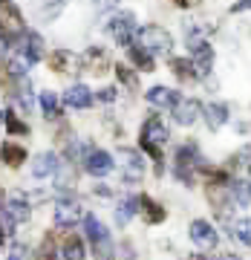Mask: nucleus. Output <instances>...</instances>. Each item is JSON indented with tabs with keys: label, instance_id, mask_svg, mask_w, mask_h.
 <instances>
[{
	"label": "nucleus",
	"instance_id": "7",
	"mask_svg": "<svg viewBox=\"0 0 251 260\" xmlns=\"http://www.w3.org/2000/svg\"><path fill=\"white\" fill-rule=\"evenodd\" d=\"M199 113H202V107H199V102H194V99H179V102L173 104V116H176L179 124H194Z\"/></svg>",
	"mask_w": 251,
	"mask_h": 260
},
{
	"label": "nucleus",
	"instance_id": "31",
	"mask_svg": "<svg viewBox=\"0 0 251 260\" xmlns=\"http://www.w3.org/2000/svg\"><path fill=\"white\" fill-rule=\"evenodd\" d=\"M141 148L148 150L150 156L156 159V162H162V150H159V145H150V142H141Z\"/></svg>",
	"mask_w": 251,
	"mask_h": 260
},
{
	"label": "nucleus",
	"instance_id": "3",
	"mask_svg": "<svg viewBox=\"0 0 251 260\" xmlns=\"http://www.w3.org/2000/svg\"><path fill=\"white\" fill-rule=\"evenodd\" d=\"M110 32H113V38L119 41L121 47H130L133 44V32H136V18H133L130 12L116 15V18L110 20Z\"/></svg>",
	"mask_w": 251,
	"mask_h": 260
},
{
	"label": "nucleus",
	"instance_id": "24",
	"mask_svg": "<svg viewBox=\"0 0 251 260\" xmlns=\"http://www.w3.org/2000/svg\"><path fill=\"white\" fill-rule=\"evenodd\" d=\"M41 107H44V113H47L49 119L61 113V110H58L61 104H58V95H55V93H41Z\"/></svg>",
	"mask_w": 251,
	"mask_h": 260
},
{
	"label": "nucleus",
	"instance_id": "17",
	"mask_svg": "<svg viewBox=\"0 0 251 260\" xmlns=\"http://www.w3.org/2000/svg\"><path fill=\"white\" fill-rule=\"evenodd\" d=\"M139 205L145 208V217H148V223H162V220L167 217V214H165V208H162L159 203H153L150 197H141V200H139Z\"/></svg>",
	"mask_w": 251,
	"mask_h": 260
},
{
	"label": "nucleus",
	"instance_id": "16",
	"mask_svg": "<svg viewBox=\"0 0 251 260\" xmlns=\"http://www.w3.org/2000/svg\"><path fill=\"white\" fill-rule=\"evenodd\" d=\"M23 55L35 64V61H41L44 58V38L35 35V32H29L26 35V49H23Z\"/></svg>",
	"mask_w": 251,
	"mask_h": 260
},
{
	"label": "nucleus",
	"instance_id": "9",
	"mask_svg": "<svg viewBox=\"0 0 251 260\" xmlns=\"http://www.w3.org/2000/svg\"><path fill=\"white\" fill-rule=\"evenodd\" d=\"M64 102H66V107L84 110V107H90V104H93V93H90L84 84H75V87H69V90L64 93Z\"/></svg>",
	"mask_w": 251,
	"mask_h": 260
},
{
	"label": "nucleus",
	"instance_id": "11",
	"mask_svg": "<svg viewBox=\"0 0 251 260\" xmlns=\"http://www.w3.org/2000/svg\"><path fill=\"white\" fill-rule=\"evenodd\" d=\"M148 102L153 107H173L179 102V93L170 90V87H150L148 90Z\"/></svg>",
	"mask_w": 251,
	"mask_h": 260
},
{
	"label": "nucleus",
	"instance_id": "1",
	"mask_svg": "<svg viewBox=\"0 0 251 260\" xmlns=\"http://www.w3.org/2000/svg\"><path fill=\"white\" fill-rule=\"evenodd\" d=\"M136 38H139V47L145 49V52H150V55H167L170 47H173L170 32L162 29V26H145V29L136 32Z\"/></svg>",
	"mask_w": 251,
	"mask_h": 260
},
{
	"label": "nucleus",
	"instance_id": "20",
	"mask_svg": "<svg viewBox=\"0 0 251 260\" xmlns=\"http://www.w3.org/2000/svg\"><path fill=\"white\" fill-rule=\"evenodd\" d=\"M93 254L95 260H116L113 254V243H110V234H104V237H98V240H93Z\"/></svg>",
	"mask_w": 251,
	"mask_h": 260
},
{
	"label": "nucleus",
	"instance_id": "2",
	"mask_svg": "<svg viewBox=\"0 0 251 260\" xmlns=\"http://www.w3.org/2000/svg\"><path fill=\"white\" fill-rule=\"evenodd\" d=\"M191 41V61H194V73L196 75H208L211 73V67H214V49L208 47L205 41L199 38H188Z\"/></svg>",
	"mask_w": 251,
	"mask_h": 260
},
{
	"label": "nucleus",
	"instance_id": "6",
	"mask_svg": "<svg viewBox=\"0 0 251 260\" xmlns=\"http://www.w3.org/2000/svg\"><path fill=\"white\" fill-rule=\"evenodd\" d=\"M170 139V133H167V127L162 124V119H148L145 124H141V142H150V145H165V142Z\"/></svg>",
	"mask_w": 251,
	"mask_h": 260
},
{
	"label": "nucleus",
	"instance_id": "14",
	"mask_svg": "<svg viewBox=\"0 0 251 260\" xmlns=\"http://www.w3.org/2000/svg\"><path fill=\"white\" fill-rule=\"evenodd\" d=\"M205 121H208V127L211 130H220L225 121H228V107L220 104V102L208 104V107H205Z\"/></svg>",
	"mask_w": 251,
	"mask_h": 260
},
{
	"label": "nucleus",
	"instance_id": "18",
	"mask_svg": "<svg viewBox=\"0 0 251 260\" xmlns=\"http://www.w3.org/2000/svg\"><path fill=\"white\" fill-rule=\"evenodd\" d=\"M127 49H130V61L139 67V70H145V73H150V70H153V55H150V52H145L139 44H130Z\"/></svg>",
	"mask_w": 251,
	"mask_h": 260
},
{
	"label": "nucleus",
	"instance_id": "8",
	"mask_svg": "<svg viewBox=\"0 0 251 260\" xmlns=\"http://www.w3.org/2000/svg\"><path fill=\"white\" fill-rule=\"evenodd\" d=\"M58 156L52 153V150H47V153H38L35 156V162H32V174H35L38 179H44V177H52L58 171Z\"/></svg>",
	"mask_w": 251,
	"mask_h": 260
},
{
	"label": "nucleus",
	"instance_id": "10",
	"mask_svg": "<svg viewBox=\"0 0 251 260\" xmlns=\"http://www.w3.org/2000/svg\"><path fill=\"white\" fill-rule=\"evenodd\" d=\"M78 220H81V205L78 203H58L55 205V223L61 225V229L75 225Z\"/></svg>",
	"mask_w": 251,
	"mask_h": 260
},
{
	"label": "nucleus",
	"instance_id": "29",
	"mask_svg": "<svg viewBox=\"0 0 251 260\" xmlns=\"http://www.w3.org/2000/svg\"><path fill=\"white\" fill-rule=\"evenodd\" d=\"M116 75H119V81H124L127 87H136V75H133L127 67H116Z\"/></svg>",
	"mask_w": 251,
	"mask_h": 260
},
{
	"label": "nucleus",
	"instance_id": "34",
	"mask_svg": "<svg viewBox=\"0 0 251 260\" xmlns=\"http://www.w3.org/2000/svg\"><path fill=\"white\" fill-rule=\"evenodd\" d=\"M9 260H23V254H20V251H15V254H12Z\"/></svg>",
	"mask_w": 251,
	"mask_h": 260
},
{
	"label": "nucleus",
	"instance_id": "21",
	"mask_svg": "<svg viewBox=\"0 0 251 260\" xmlns=\"http://www.w3.org/2000/svg\"><path fill=\"white\" fill-rule=\"evenodd\" d=\"M231 197L237 205H251V182H245V179H240V182H234L231 185Z\"/></svg>",
	"mask_w": 251,
	"mask_h": 260
},
{
	"label": "nucleus",
	"instance_id": "27",
	"mask_svg": "<svg viewBox=\"0 0 251 260\" xmlns=\"http://www.w3.org/2000/svg\"><path fill=\"white\" fill-rule=\"evenodd\" d=\"M3 119H6L9 133H15V136H26V133H29V124H23L20 119H15V116H3Z\"/></svg>",
	"mask_w": 251,
	"mask_h": 260
},
{
	"label": "nucleus",
	"instance_id": "22",
	"mask_svg": "<svg viewBox=\"0 0 251 260\" xmlns=\"http://www.w3.org/2000/svg\"><path fill=\"white\" fill-rule=\"evenodd\" d=\"M3 159H6L9 165H20V162H26V148H20L15 142H6V145H3Z\"/></svg>",
	"mask_w": 251,
	"mask_h": 260
},
{
	"label": "nucleus",
	"instance_id": "15",
	"mask_svg": "<svg viewBox=\"0 0 251 260\" xmlns=\"http://www.w3.org/2000/svg\"><path fill=\"white\" fill-rule=\"evenodd\" d=\"M139 211V197H124L119 205V211H116V223L119 225H127L130 223V217Z\"/></svg>",
	"mask_w": 251,
	"mask_h": 260
},
{
	"label": "nucleus",
	"instance_id": "5",
	"mask_svg": "<svg viewBox=\"0 0 251 260\" xmlns=\"http://www.w3.org/2000/svg\"><path fill=\"white\" fill-rule=\"evenodd\" d=\"M191 240H194L199 249H214L220 237H217L214 225L208 223V220H194V223H191Z\"/></svg>",
	"mask_w": 251,
	"mask_h": 260
},
{
	"label": "nucleus",
	"instance_id": "25",
	"mask_svg": "<svg viewBox=\"0 0 251 260\" xmlns=\"http://www.w3.org/2000/svg\"><path fill=\"white\" fill-rule=\"evenodd\" d=\"M234 234H237V240L245 243L251 249V217H245V220H240V223L234 225Z\"/></svg>",
	"mask_w": 251,
	"mask_h": 260
},
{
	"label": "nucleus",
	"instance_id": "26",
	"mask_svg": "<svg viewBox=\"0 0 251 260\" xmlns=\"http://www.w3.org/2000/svg\"><path fill=\"white\" fill-rule=\"evenodd\" d=\"M29 67H32V61H29L26 55H15V58L9 61V73H12V75H23Z\"/></svg>",
	"mask_w": 251,
	"mask_h": 260
},
{
	"label": "nucleus",
	"instance_id": "37",
	"mask_svg": "<svg viewBox=\"0 0 251 260\" xmlns=\"http://www.w3.org/2000/svg\"><path fill=\"white\" fill-rule=\"evenodd\" d=\"M0 197H3V191H0Z\"/></svg>",
	"mask_w": 251,
	"mask_h": 260
},
{
	"label": "nucleus",
	"instance_id": "35",
	"mask_svg": "<svg viewBox=\"0 0 251 260\" xmlns=\"http://www.w3.org/2000/svg\"><path fill=\"white\" fill-rule=\"evenodd\" d=\"M225 260H240V257H234V254H228V257H225Z\"/></svg>",
	"mask_w": 251,
	"mask_h": 260
},
{
	"label": "nucleus",
	"instance_id": "23",
	"mask_svg": "<svg viewBox=\"0 0 251 260\" xmlns=\"http://www.w3.org/2000/svg\"><path fill=\"white\" fill-rule=\"evenodd\" d=\"M170 67H173V73H176L179 78H191V75H196L194 73V61H191V58H173Z\"/></svg>",
	"mask_w": 251,
	"mask_h": 260
},
{
	"label": "nucleus",
	"instance_id": "33",
	"mask_svg": "<svg viewBox=\"0 0 251 260\" xmlns=\"http://www.w3.org/2000/svg\"><path fill=\"white\" fill-rule=\"evenodd\" d=\"M242 9H251V0H240V3L234 6V12H242Z\"/></svg>",
	"mask_w": 251,
	"mask_h": 260
},
{
	"label": "nucleus",
	"instance_id": "32",
	"mask_svg": "<svg viewBox=\"0 0 251 260\" xmlns=\"http://www.w3.org/2000/svg\"><path fill=\"white\" fill-rule=\"evenodd\" d=\"M98 99H101V102H113V99H116V90H113V87H104L101 93H98Z\"/></svg>",
	"mask_w": 251,
	"mask_h": 260
},
{
	"label": "nucleus",
	"instance_id": "13",
	"mask_svg": "<svg viewBox=\"0 0 251 260\" xmlns=\"http://www.w3.org/2000/svg\"><path fill=\"white\" fill-rule=\"evenodd\" d=\"M6 214H9L15 223H26L29 220V203L23 194H15L9 197V203H6Z\"/></svg>",
	"mask_w": 251,
	"mask_h": 260
},
{
	"label": "nucleus",
	"instance_id": "30",
	"mask_svg": "<svg viewBox=\"0 0 251 260\" xmlns=\"http://www.w3.org/2000/svg\"><path fill=\"white\" fill-rule=\"evenodd\" d=\"M93 3L98 12H107V9H116L119 6V0H93Z\"/></svg>",
	"mask_w": 251,
	"mask_h": 260
},
{
	"label": "nucleus",
	"instance_id": "12",
	"mask_svg": "<svg viewBox=\"0 0 251 260\" xmlns=\"http://www.w3.org/2000/svg\"><path fill=\"white\" fill-rule=\"evenodd\" d=\"M121 165H124V171H127V177L139 179L141 174H145V162H141V156L136 153V150L130 148H121Z\"/></svg>",
	"mask_w": 251,
	"mask_h": 260
},
{
	"label": "nucleus",
	"instance_id": "28",
	"mask_svg": "<svg viewBox=\"0 0 251 260\" xmlns=\"http://www.w3.org/2000/svg\"><path fill=\"white\" fill-rule=\"evenodd\" d=\"M69 52H66V49H61V52H55V55H52V67H55L58 73H66V64H69Z\"/></svg>",
	"mask_w": 251,
	"mask_h": 260
},
{
	"label": "nucleus",
	"instance_id": "4",
	"mask_svg": "<svg viewBox=\"0 0 251 260\" xmlns=\"http://www.w3.org/2000/svg\"><path fill=\"white\" fill-rule=\"evenodd\" d=\"M84 168H87V174H93V177H107L113 168H116V162H113V156L107 150H90L87 159H84Z\"/></svg>",
	"mask_w": 251,
	"mask_h": 260
},
{
	"label": "nucleus",
	"instance_id": "19",
	"mask_svg": "<svg viewBox=\"0 0 251 260\" xmlns=\"http://www.w3.org/2000/svg\"><path fill=\"white\" fill-rule=\"evenodd\" d=\"M61 260H84V243L78 237H66L64 249H61Z\"/></svg>",
	"mask_w": 251,
	"mask_h": 260
},
{
	"label": "nucleus",
	"instance_id": "36",
	"mask_svg": "<svg viewBox=\"0 0 251 260\" xmlns=\"http://www.w3.org/2000/svg\"><path fill=\"white\" fill-rule=\"evenodd\" d=\"M0 121H3V113H0Z\"/></svg>",
	"mask_w": 251,
	"mask_h": 260
}]
</instances>
